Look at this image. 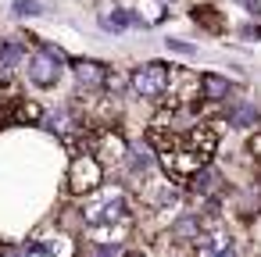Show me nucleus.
I'll use <instances>...</instances> for the list:
<instances>
[{
    "mask_svg": "<svg viewBox=\"0 0 261 257\" xmlns=\"http://www.w3.org/2000/svg\"><path fill=\"white\" fill-rule=\"evenodd\" d=\"M193 253L197 257H240V246H236V239L225 229H207L193 243Z\"/></svg>",
    "mask_w": 261,
    "mask_h": 257,
    "instance_id": "obj_5",
    "label": "nucleus"
},
{
    "mask_svg": "<svg viewBox=\"0 0 261 257\" xmlns=\"http://www.w3.org/2000/svg\"><path fill=\"white\" fill-rule=\"evenodd\" d=\"M72 72L83 86H100L104 82V65H93V61H72Z\"/></svg>",
    "mask_w": 261,
    "mask_h": 257,
    "instance_id": "obj_9",
    "label": "nucleus"
},
{
    "mask_svg": "<svg viewBox=\"0 0 261 257\" xmlns=\"http://www.w3.org/2000/svg\"><path fill=\"white\" fill-rule=\"evenodd\" d=\"M43 129L54 132V136H72V132H75V118H72L68 107H50V111L43 115Z\"/></svg>",
    "mask_w": 261,
    "mask_h": 257,
    "instance_id": "obj_7",
    "label": "nucleus"
},
{
    "mask_svg": "<svg viewBox=\"0 0 261 257\" xmlns=\"http://www.w3.org/2000/svg\"><path fill=\"white\" fill-rule=\"evenodd\" d=\"M97 186H100V161L97 157H75L68 164V189L79 193V196H86Z\"/></svg>",
    "mask_w": 261,
    "mask_h": 257,
    "instance_id": "obj_4",
    "label": "nucleus"
},
{
    "mask_svg": "<svg viewBox=\"0 0 261 257\" xmlns=\"http://www.w3.org/2000/svg\"><path fill=\"white\" fill-rule=\"evenodd\" d=\"M22 58H25V50H22L18 40H4V43H0V72H11Z\"/></svg>",
    "mask_w": 261,
    "mask_h": 257,
    "instance_id": "obj_11",
    "label": "nucleus"
},
{
    "mask_svg": "<svg viewBox=\"0 0 261 257\" xmlns=\"http://www.w3.org/2000/svg\"><path fill=\"white\" fill-rule=\"evenodd\" d=\"M200 90H204V97L215 104V100H225V97L232 93V82H229V79H222V75H204Z\"/></svg>",
    "mask_w": 261,
    "mask_h": 257,
    "instance_id": "obj_10",
    "label": "nucleus"
},
{
    "mask_svg": "<svg viewBox=\"0 0 261 257\" xmlns=\"http://www.w3.org/2000/svg\"><path fill=\"white\" fill-rule=\"evenodd\" d=\"M168 82H172V72H168L161 61L140 65V68L133 72V90H136V97H143V100H158V97L168 90Z\"/></svg>",
    "mask_w": 261,
    "mask_h": 257,
    "instance_id": "obj_3",
    "label": "nucleus"
},
{
    "mask_svg": "<svg viewBox=\"0 0 261 257\" xmlns=\"http://www.w3.org/2000/svg\"><path fill=\"white\" fill-rule=\"evenodd\" d=\"M129 214H133V207H129L125 193L108 186V189H97V196L86 204L83 221H86V229H90L100 243H118V236H122L125 225H129Z\"/></svg>",
    "mask_w": 261,
    "mask_h": 257,
    "instance_id": "obj_1",
    "label": "nucleus"
},
{
    "mask_svg": "<svg viewBox=\"0 0 261 257\" xmlns=\"http://www.w3.org/2000/svg\"><path fill=\"white\" fill-rule=\"evenodd\" d=\"M61 68H65V54L50 50V47H40L33 58H29V82L40 86V90H50L58 79H61Z\"/></svg>",
    "mask_w": 261,
    "mask_h": 257,
    "instance_id": "obj_2",
    "label": "nucleus"
},
{
    "mask_svg": "<svg viewBox=\"0 0 261 257\" xmlns=\"http://www.w3.org/2000/svg\"><path fill=\"white\" fill-rule=\"evenodd\" d=\"M47 8L43 4H36V0H15L11 4V15H18V18H40Z\"/></svg>",
    "mask_w": 261,
    "mask_h": 257,
    "instance_id": "obj_12",
    "label": "nucleus"
},
{
    "mask_svg": "<svg viewBox=\"0 0 261 257\" xmlns=\"http://www.w3.org/2000/svg\"><path fill=\"white\" fill-rule=\"evenodd\" d=\"M22 253H25V257H72L75 250H72V239H68V236H61V232H43V236H36Z\"/></svg>",
    "mask_w": 261,
    "mask_h": 257,
    "instance_id": "obj_6",
    "label": "nucleus"
},
{
    "mask_svg": "<svg viewBox=\"0 0 261 257\" xmlns=\"http://www.w3.org/2000/svg\"><path fill=\"white\" fill-rule=\"evenodd\" d=\"M193 18L204 25V29H222V22H218V11H207V8H193Z\"/></svg>",
    "mask_w": 261,
    "mask_h": 257,
    "instance_id": "obj_13",
    "label": "nucleus"
},
{
    "mask_svg": "<svg viewBox=\"0 0 261 257\" xmlns=\"http://www.w3.org/2000/svg\"><path fill=\"white\" fill-rule=\"evenodd\" d=\"M257 118H261V111H257L254 104H236V107H229V115H225V122H229L232 129H254Z\"/></svg>",
    "mask_w": 261,
    "mask_h": 257,
    "instance_id": "obj_8",
    "label": "nucleus"
},
{
    "mask_svg": "<svg viewBox=\"0 0 261 257\" xmlns=\"http://www.w3.org/2000/svg\"><path fill=\"white\" fill-rule=\"evenodd\" d=\"M168 47L175 50V54H193L197 47H190V43H182V40H168Z\"/></svg>",
    "mask_w": 261,
    "mask_h": 257,
    "instance_id": "obj_14",
    "label": "nucleus"
},
{
    "mask_svg": "<svg viewBox=\"0 0 261 257\" xmlns=\"http://www.w3.org/2000/svg\"><path fill=\"white\" fill-rule=\"evenodd\" d=\"M250 150H254V154H261V136H254V139H250Z\"/></svg>",
    "mask_w": 261,
    "mask_h": 257,
    "instance_id": "obj_16",
    "label": "nucleus"
},
{
    "mask_svg": "<svg viewBox=\"0 0 261 257\" xmlns=\"http://www.w3.org/2000/svg\"><path fill=\"white\" fill-rule=\"evenodd\" d=\"M240 4H243L250 15H261V4H257V0H240Z\"/></svg>",
    "mask_w": 261,
    "mask_h": 257,
    "instance_id": "obj_15",
    "label": "nucleus"
}]
</instances>
